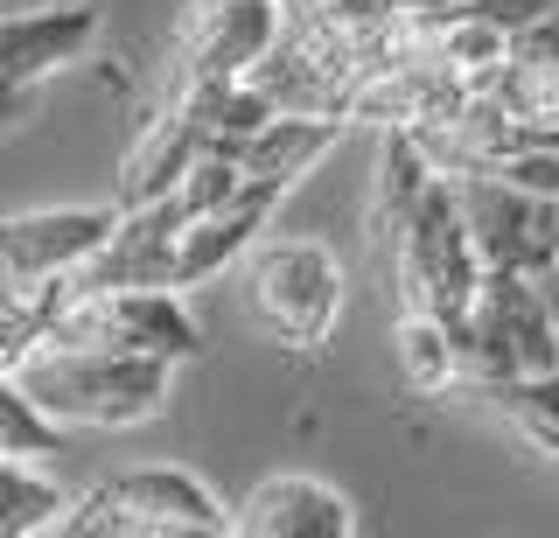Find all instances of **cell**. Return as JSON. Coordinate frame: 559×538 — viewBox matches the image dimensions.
I'll list each match as a JSON object with an SVG mask.
<instances>
[{"label":"cell","mask_w":559,"mask_h":538,"mask_svg":"<svg viewBox=\"0 0 559 538\" xmlns=\"http://www.w3.org/2000/svg\"><path fill=\"white\" fill-rule=\"evenodd\" d=\"M14 378L63 427H133L168 406L175 363L133 357V350H57V343H35Z\"/></svg>","instance_id":"1"},{"label":"cell","mask_w":559,"mask_h":538,"mask_svg":"<svg viewBox=\"0 0 559 538\" xmlns=\"http://www.w3.org/2000/svg\"><path fill=\"white\" fill-rule=\"evenodd\" d=\"M43 343H57V350H133V357L182 363L203 343V328L175 287H84L78 273H57L49 280Z\"/></svg>","instance_id":"2"},{"label":"cell","mask_w":559,"mask_h":538,"mask_svg":"<svg viewBox=\"0 0 559 538\" xmlns=\"http://www.w3.org/2000/svg\"><path fill=\"white\" fill-rule=\"evenodd\" d=\"M399 252H392V273H399V294L406 308H427L441 315L448 328L468 322L483 294V252L468 238V217H462V196H454L448 176H433L427 189L413 196V211L392 224Z\"/></svg>","instance_id":"3"},{"label":"cell","mask_w":559,"mask_h":538,"mask_svg":"<svg viewBox=\"0 0 559 538\" xmlns=\"http://www.w3.org/2000/svg\"><path fill=\"white\" fill-rule=\"evenodd\" d=\"M70 538H231L238 511H224L189 468H127L63 517Z\"/></svg>","instance_id":"4"},{"label":"cell","mask_w":559,"mask_h":538,"mask_svg":"<svg viewBox=\"0 0 559 538\" xmlns=\"http://www.w3.org/2000/svg\"><path fill=\"white\" fill-rule=\"evenodd\" d=\"M454 350H462V385H503L524 371H559V328L546 315V294L532 273H483V294L468 322H454Z\"/></svg>","instance_id":"5"},{"label":"cell","mask_w":559,"mask_h":538,"mask_svg":"<svg viewBox=\"0 0 559 538\" xmlns=\"http://www.w3.org/2000/svg\"><path fill=\"white\" fill-rule=\"evenodd\" d=\"M252 315L266 322L273 343L287 350H314L329 343V328L343 315V266L329 246L314 238H287V246H266L252 266Z\"/></svg>","instance_id":"6"},{"label":"cell","mask_w":559,"mask_h":538,"mask_svg":"<svg viewBox=\"0 0 559 538\" xmlns=\"http://www.w3.org/2000/svg\"><path fill=\"white\" fill-rule=\"evenodd\" d=\"M454 196H462L468 238L483 252V273H546L559 259V196H532V189L503 182L497 168H476V176H448Z\"/></svg>","instance_id":"7"},{"label":"cell","mask_w":559,"mask_h":538,"mask_svg":"<svg viewBox=\"0 0 559 538\" xmlns=\"http://www.w3.org/2000/svg\"><path fill=\"white\" fill-rule=\"evenodd\" d=\"M280 36V0H197L182 22V77L231 84Z\"/></svg>","instance_id":"8"},{"label":"cell","mask_w":559,"mask_h":538,"mask_svg":"<svg viewBox=\"0 0 559 538\" xmlns=\"http://www.w3.org/2000/svg\"><path fill=\"white\" fill-rule=\"evenodd\" d=\"M287 196V189H273V182H252L245 176L224 203H210L203 217H189L182 231H175V252H168V287L182 294V287H203V280H217L231 259L259 238V224L273 217V203Z\"/></svg>","instance_id":"9"},{"label":"cell","mask_w":559,"mask_h":538,"mask_svg":"<svg viewBox=\"0 0 559 538\" xmlns=\"http://www.w3.org/2000/svg\"><path fill=\"white\" fill-rule=\"evenodd\" d=\"M119 211H28L0 217V280H57L78 273L105 238H112Z\"/></svg>","instance_id":"10"},{"label":"cell","mask_w":559,"mask_h":538,"mask_svg":"<svg viewBox=\"0 0 559 538\" xmlns=\"http://www.w3.org/2000/svg\"><path fill=\"white\" fill-rule=\"evenodd\" d=\"M197 154H203V84L182 77V84H175V98L147 119V133L127 147V168H119V211H127V203L168 196Z\"/></svg>","instance_id":"11"},{"label":"cell","mask_w":559,"mask_h":538,"mask_svg":"<svg viewBox=\"0 0 559 538\" xmlns=\"http://www.w3.org/2000/svg\"><path fill=\"white\" fill-rule=\"evenodd\" d=\"M98 36L92 0H57V8H14L0 14V71L14 84H43L49 71L78 63Z\"/></svg>","instance_id":"12"},{"label":"cell","mask_w":559,"mask_h":538,"mask_svg":"<svg viewBox=\"0 0 559 538\" xmlns=\"http://www.w3.org/2000/svg\"><path fill=\"white\" fill-rule=\"evenodd\" d=\"M245 538H349L357 511L314 476H266L238 511Z\"/></svg>","instance_id":"13"},{"label":"cell","mask_w":559,"mask_h":538,"mask_svg":"<svg viewBox=\"0 0 559 538\" xmlns=\"http://www.w3.org/2000/svg\"><path fill=\"white\" fill-rule=\"evenodd\" d=\"M489 98H497L524 133L559 127V8L546 14V22H532V28L511 36V57H503L497 92Z\"/></svg>","instance_id":"14"},{"label":"cell","mask_w":559,"mask_h":538,"mask_svg":"<svg viewBox=\"0 0 559 538\" xmlns=\"http://www.w3.org/2000/svg\"><path fill=\"white\" fill-rule=\"evenodd\" d=\"M336 141H343V119H322V112H273L266 127L245 141L238 176L273 182V189H294V182H301Z\"/></svg>","instance_id":"15"},{"label":"cell","mask_w":559,"mask_h":538,"mask_svg":"<svg viewBox=\"0 0 559 538\" xmlns=\"http://www.w3.org/2000/svg\"><path fill=\"white\" fill-rule=\"evenodd\" d=\"M399 378H406V392L419 398H441L462 385V350H454V328L441 315H427V308H406L399 315Z\"/></svg>","instance_id":"16"},{"label":"cell","mask_w":559,"mask_h":538,"mask_svg":"<svg viewBox=\"0 0 559 538\" xmlns=\"http://www.w3.org/2000/svg\"><path fill=\"white\" fill-rule=\"evenodd\" d=\"M483 398H497V413L511 420L524 441L559 468V371H524L503 385H483Z\"/></svg>","instance_id":"17"},{"label":"cell","mask_w":559,"mask_h":538,"mask_svg":"<svg viewBox=\"0 0 559 538\" xmlns=\"http://www.w3.org/2000/svg\"><path fill=\"white\" fill-rule=\"evenodd\" d=\"M57 447H63V420H49L22 378L0 371V462H43Z\"/></svg>","instance_id":"18"},{"label":"cell","mask_w":559,"mask_h":538,"mask_svg":"<svg viewBox=\"0 0 559 538\" xmlns=\"http://www.w3.org/2000/svg\"><path fill=\"white\" fill-rule=\"evenodd\" d=\"M63 511V490L49 476H35V462H0V538L49 531Z\"/></svg>","instance_id":"19"},{"label":"cell","mask_w":559,"mask_h":538,"mask_svg":"<svg viewBox=\"0 0 559 538\" xmlns=\"http://www.w3.org/2000/svg\"><path fill=\"white\" fill-rule=\"evenodd\" d=\"M427 182H433V162H427V147L413 141V127H384V154H378V217L399 224Z\"/></svg>","instance_id":"20"},{"label":"cell","mask_w":559,"mask_h":538,"mask_svg":"<svg viewBox=\"0 0 559 538\" xmlns=\"http://www.w3.org/2000/svg\"><path fill=\"white\" fill-rule=\"evenodd\" d=\"M43 322H49V280L0 287V371H22V357L43 343Z\"/></svg>","instance_id":"21"},{"label":"cell","mask_w":559,"mask_h":538,"mask_svg":"<svg viewBox=\"0 0 559 538\" xmlns=\"http://www.w3.org/2000/svg\"><path fill=\"white\" fill-rule=\"evenodd\" d=\"M503 182H518V189H532V196H559V141L552 133H524L518 154L497 168Z\"/></svg>","instance_id":"22"},{"label":"cell","mask_w":559,"mask_h":538,"mask_svg":"<svg viewBox=\"0 0 559 538\" xmlns=\"http://www.w3.org/2000/svg\"><path fill=\"white\" fill-rule=\"evenodd\" d=\"M468 14H483V22H497L503 36H518V28H532V22H546V14L559 8V0H462Z\"/></svg>","instance_id":"23"},{"label":"cell","mask_w":559,"mask_h":538,"mask_svg":"<svg viewBox=\"0 0 559 538\" xmlns=\"http://www.w3.org/2000/svg\"><path fill=\"white\" fill-rule=\"evenodd\" d=\"M28 92H35V84H14L8 71H0V133H8V127H14V119H22V112H28Z\"/></svg>","instance_id":"24"},{"label":"cell","mask_w":559,"mask_h":538,"mask_svg":"<svg viewBox=\"0 0 559 538\" xmlns=\"http://www.w3.org/2000/svg\"><path fill=\"white\" fill-rule=\"evenodd\" d=\"M538 294H546V315H552V328H559V259L538 273Z\"/></svg>","instance_id":"25"},{"label":"cell","mask_w":559,"mask_h":538,"mask_svg":"<svg viewBox=\"0 0 559 538\" xmlns=\"http://www.w3.org/2000/svg\"><path fill=\"white\" fill-rule=\"evenodd\" d=\"M308 8H314V0H280V28H287V22H301Z\"/></svg>","instance_id":"26"},{"label":"cell","mask_w":559,"mask_h":538,"mask_svg":"<svg viewBox=\"0 0 559 538\" xmlns=\"http://www.w3.org/2000/svg\"><path fill=\"white\" fill-rule=\"evenodd\" d=\"M448 8H462V0H413V14H448Z\"/></svg>","instance_id":"27"},{"label":"cell","mask_w":559,"mask_h":538,"mask_svg":"<svg viewBox=\"0 0 559 538\" xmlns=\"http://www.w3.org/2000/svg\"><path fill=\"white\" fill-rule=\"evenodd\" d=\"M14 8H57V0H0V14H14Z\"/></svg>","instance_id":"28"}]
</instances>
